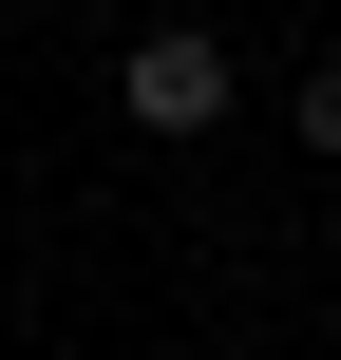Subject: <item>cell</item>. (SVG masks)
I'll use <instances>...</instances> for the list:
<instances>
[{"label": "cell", "instance_id": "1", "mask_svg": "<svg viewBox=\"0 0 341 360\" xmlns=\"http://www.w3.org/2000/svg\"><path fill=\"white\" fill-rule=\"evenodd\" d=\"M228 95H247V57H228L209 19H152V38L114 57V114H133V133H209Z\"/></svg>", "mask_w": 341, "mask_h": 360}, {"label": "cell", "instance_id": "2", "mask_svg": "<svg viewBox=\"0 0 341 360\" xmlns=\"http://www.w3.org/2000/svg\"><path fill=\"white\" fill-rule=\"evenodd\" d=\"M304 152H341V57H304Z\"/></svg>", "mask_w": 341, "mask_h": 360}]
</instances>
